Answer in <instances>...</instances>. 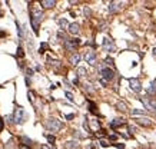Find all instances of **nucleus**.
I'll use <instances>...</instances> for the list:
<instances>
[{
	"label": "nucleus",
	"mask_w": 156,
	"mask_h": 149,
	"mask_svg": "<svg viewBox=\"0 0 156 149\" xmlns=\"http://www.w3.org/2000/svg\"><path fill=\"white\" fill-rule=\"evenodd\" d=\"M43 20V12L40 10H32L30 12V25H32L33 32L39 34V23Z\"/></svg>",
	"instance_id": "1"
},
{
	"label": "nucleus",
	"mask_w": 156,
	"mask_h": 149,
	"mask_svg": "<svg viewBox=\"0 0 156 149\" xmlns=\"http://www.w3.org/2000/svg\"><path fill=\"white\" fill-rule=\"evenodd\" d=\"M46 128L49 131H52V132H59V131H62L65 128V123L62 121L56 119V118H49L46 121Z\"/></svg>",
	"instance_id": "2"
},
{
	"label": "nucleus",
	"mask_w": 156,
	"mask_h": 149,
	"mask_svg": "<svg viewBox=\"0 0 156 149\" xmlns=\"http://www.w3.org/2000/svg\"><path fill=\"white\" fill-rule=\"evenodd\" d=\"M27 121V113L23 108H16L15 109V113H13V123L16 125H23Z\"/></svg>",
	"instance_id": "3"
},
{
	"label": "nucleus",
	"mask_w": 156,
	"mask_h": 149,
	"mask_svg": "<svg viewBox=\"0 0 156 149\" xmlns=\"http://www.w3.org/2000/svg\"><path fill=\"white\" fill-rule=\"evenodd\" d=\"M99 72H100V76L105 82H110L115 79V70L110 69V67H106V66H100L99 67Z\"/></svg>",
	"instance_id": "4"
},
{
	"label": "nucleus",
	"mask_w": 156,
	"mask_h": 149,
	"mask_svg": "<svg viewBox=\"0 0 156 149\" xmlns=\"http://www.w3.org/2000/svg\"><path fill=\"white\" fill-rule=\"evenodd\" d=\"M140 102L143 103V106L146 108V110L156 113V99L155 98H140Z\"/></svg>",
	"instance_id": "5"
},
{
	"label": "nucleus",
	"mask_w": 156,
	"mask_h": 149,
	"mask_svg": "<svg viewBox=\"0 0 156 149\" xmlns=\"http://www.w3.org/2000/svg\"><path fill=\"white\" fill-rule=\"evenodd\" d=\"M63 45H65V49L67 52H74V49L80 45V39H69V37H66V40H63Z\"/></svg>",
	"instance_id": "6"
},
{
	"label": "nucleus",
	"mask_w": 156,
	"mask_h": 149,
	"mask_svg": "<svg viewBox=\"0 0 156 149\" xmlns=\"http://www.w3.org/2000/svg\"><path fill=\"white\" fill-rule=\"evenodd\" d=\"M85 60H86V63H89L90 66H95L96 65V60H98V56H96V52H93V50H87L86 53H85Z\"/></svg>",
	"instance_id": "7"
},
{
	"label": "nucleus",
	"mask_w": 156,
	"mask_h": 149,
	"mask_svg": "<svg viewBox=\"0 0 156 149\" xmlns=\"http://www.w3.org/2000/svg\"><path fill=\"white\" fill-rule=\"evenodd\" d=\"M102 46H103V49H105V52H115L116 50V45L115 42L112 40L110 37H105L103 39V43H102Z\"/></svg>",
	"instance_id": "8"
},
{
	"label": "nucleus",
	"mask_w": 156,
	"mask_h": 149,
	"mask_svg": "<svg viewBox=\"0 0 156 149\" xmlns=\"http://www.w3.org/2000/svg\"><path fill=\"white\" fill-rule=\"evenodd\" d=\"M129 86H130L132 91L136 92V93H140V91H142L140 80H139V79H136V77H132V79H129Z\"/></svg>",
	"instance_id": "9"
},
{
	"label": "nucleus",
	"mask_w": 156,
	"mask_h": 149,
	"mask_svg": "<svg viewBox=\"0 0 156 149\" xmlns=\"http://www.w3.org/2000/svg\"><path fill=\"white\" fill-rule=\"evenodd\" d=\"M122 1H110L109 3V6H107V12L109 13H116V12H119L120 9H122Z\"/></svg>",
	"instance_id": "10"
},
{
	"label": "nucleus",
	"mask_w": 156,
	"mask_h": 149,
	"mask_svg": "<svg viewBox=\"0 0 156 149\" xmlns=\"http://www.w3.org/2000/svg\"><path fill=\"white\" fill-rule=\"evenodd\" d=\"M133 121L138 125H140V126H146V128H148V126H152V123H153V121H152L150 118H143V116H142V118H136V119H133Z\"/></svg>",
	"instance_id": "11"
},
{
	"label": "nucleus",
	"mask_w": 156,
	"mask_h": 149,
	"mask_svg": "<svg viewBox=\"0 0 156 149\" xmlns=\"http://www.w3.org/2000/svg\"><path fill=\"white\" fill-rule=\"evenodd\" d=\"M109 125H110V128H112V129H117V128H120V126L126 125V121H125L123 118H116V119H113V121H112Z\"/></svg>",
	"instance_id": "12"
},
{
	"label": "nucleus",
	"mask_w": 156,
	"mask_h": 149,
	"mask_svg": "<svg viewBox=\"0 0 156 149\" xmlns=\"http://www.w3.org/2000/svg\"><path fill=\"white\" fill-rule=\"evenodd\" d=\"M67 30H69L70 34H79L80 33V25L79 23H72V25H69Z\"/></svg>",
	"instance_id": "13"
},
{
	"label": "nucleus",
	"mask_w": 156,
	"mask_h": 149,
	"mask_svg": "<svg viewBox=\"0 0 156 149\" xmlns=\"http://www.w3.org/2000/svg\"><path fill=\"white\" fill-rule=\"evenodd\" d=\"M80 59H82V56H80L77 52H74V53H72V56H70V63H72L73 66H76V65L80 62Z\"/></svg>",
	"instance_id": "14"
},
{
	"label": "nucleus",
	"mask_w": 156,
	"mask_h": 149,
	"mask_svg": "<svg viewBox=\"0 0 156 149\" xmlns=\"http://www.w3.org/2000/svg\"><path fill=\"white\" fill-rule=\"evenodd\" d=\"M40 4L44 9H52V7H55V6H56V1H55V0H42Z\"/></svg>",
	"instance_id": "15"
},
{
	"label": "nucleus",
	"mask_w": 156,
	"mask_h": 149,
	"mask_svg": "<svg viewBox=\"0 0 156 149\" xmlns=\"http://www.w3.org/2000/svg\"><path fill=\"white\" fill-rule=\"evenodd\" d=\"M87 105H89V112L93 113V115H98V106H96V103L87 99Z\"/></svg>",
	"instance_id": "16"
},
{
	"label": "nucleus",
	"mask_w": 156,
	"mask_h": 149,
	"mask_svg": "<svg viewBox=\"0 0 156 149\" xmlns=\"http://www.w3.org/2000/svg\"><path fill=\"white\" fill-rule=\"evenodd\" d=\"M79 146V142L77 141H67L65 143V148L66 149H76Z\"/></svg>",
	"instance_id": "17"
},
{
	"label": "nucleus",
	"mask_w": 156,
	"mask_h": 149,
	"mask_svg": "<svg viewBox=\"0 0 156 149\" xmlns=\"http://www.w3.org/2000/svg\"><path fill=\"white\" fill-rule=\"evenodd\" d=\"M148 93L149 95H152V96H155L156 95V79H153V80L150 82V86H149V89H148Z\"/></svg>",
	"instance_id": "18"
},
{
	"label": "nucleus",
	"mask_w": 156,
	"mask_h": 149,
	"mask_svg": "<svg viewBox=\"0 0 156 149\" xmlns=\"http://www.w3.org/2000/svg\"><path fill=\"white\" fill-rule=\"evenodd\" d=\"M116 109H117V110H122V112H126V110H128V105H126L125 102H122V100H119V102L116 103Z\"/></svg>",
	"instance_id": "19"
},
{
	"label": "nucleus",
	"mask_w": 156,
	"mask_h": 149,
	"mask_svg": "<svg viewBox=\"0 0 156 149\" xmlns=\"http://www.w3.org/2000/svg\"><path fill=\"white\" fill-rule=\"evenodd\" d=\"M20 141L23 143V146H29V148H30V145L33 143V141L30 138H27V136H20Z\"/></svg>",
	"instance_id": "20"
},
{
	"label": "nucleus",
	"mask_w": 156,
	"mask_h": 149,
	"mask_svg": "<svg viewBox=\"0 0 156 149\" xmlns=\"http://www.w3.org/2000/svg\"><path fill=\"white\" fill-rule=\"evenodd\" d=\"M58 25L60 26V29H67L69 27V22L62 17V19H58Z\"/></svg>",
	"instance_id": "21"
},
{
	"label": "nucleus",
	"mask_w": 156,
	"mask_h": 149,
	"mask_svg": "<svg viewBox=\"0 0 156 149\" xmlns=\"http://www.w3.org/2000/svg\"><path fill=\"white\" fill-rule=\"evenodd\" d=\"M132 115H142V116H145V115H146V110H143V109H132Z\"/></svg>",
	"instance_id": "22"
},
{
	"label": "nucleus",
	"mask_w": 156,
	"mask_h": 149,
	"mask_svg": "<svg viewBox=\"0 0 156 149\" xmlns=\"http://www.w3.org/2000/svg\"><path fill=\"white\" fill-rule=\"evenodd\" d=\"M86 74H87V72H86L85 67H77V77H83Z\"/></svg>",
	"instance_id": "23"
},
{
	"label": "nucleus",
	"mask_w": 156,
	"mask_h": 149,
	"mask_svg": "<svg viewBox=\"0 0 156 149\" xmlns=\"http://www.w3.org/2000/svg\"><path fill=\"white\" fill-rule=\"evenodd\" d=\"M44 138L50 142V143H55L56 142V136H53V135H49V133H44Z\"/></svg>",
	"instance_id": "24"
},
{
	"label": "nucleus",
	"mask_w": 156,
	"mask_h": 149,
	"mask_svg": "<svg viewBox=\"0 0 156 149\" xmlns=\"http://www.w3.org/2000/svg\"><path fill=\"white\" fill-rule=\"evenodd\" d=\"M99 145H100L102 148H107V146H112V143H109V142L105 141V139H100V141H99Z\"/></svg>",
	"instance_id": "25"
},
{
	"label": "nucleus",
	"mask_w": 156,
	"mask_h": 149,
	"mask_svg": "<svg viewBox=\"0 0 156 149\" xmlns=\"http://www.w3.org/2000/svg\"><path fill=\"white\" fill-rule=\"evenodd\" d=\"M16 56H17V58H25V52H23V47H22V46H19V47H17Z\"/></svg>",
	"instance_id": "26"
},
{
	"label": "nucleus",
	"mask_w": 156,
	"mask_h": 149,
	"mask_svg": "<svg viewBox=\"0 0 156 149\" xmlns=\"http://www.w3.org/2000/svg\"><path fill=\"white\" fill-rule=\"evenodd\" d=\"M47 47H49V45H47V43H42L40 47H39V53H40V55H43V53H44V50L47 49Z\"/></svg>",
	"instance_id": "27"
},
{
	"label": "nucleus",
	"mask_w": 156,
	"mask_h": 149,
	"mask_svg": "<svg viewBox=\"0 0 156 149\" xmlns=\"http://www.w3.org/2000/svg\"><path fill=\"white\" fill-rule=\"evenodd\" d=\"M103 63L106 65V67H109V66H113V59H112V58H109V56H107V58L105 59V62H103Z\"/></svg>",
	"instance_id": "28"
},
{
	"label": "nucleus",
	"mask_w": 156,
	"mask_h": 149,
	"mask_svg": "<svg viewBox=\"0 0 156 149\" xmlns=\"http://www.w3.org/2000/svg\"><path fill=\"white\" fill-rule=\"evenodd\" d=\"M83 15H85V17H90L92 16V10L86 6V7L83 9Z\"/></svg>",
	"instance_id": "29"
},
{
	"label": "nucleus",
	"mask_w": 156,
	"mask_h": 149,
	"mask_svg": "<svg viewBox=\"0 0 156 149\" xmlns=\"http://www.w3.org/2000/svg\"><path fill=\"white\" fill-rule=\"evenodd\" d=\"M128 132H129V135H133V133L136 132V128L135 126H132V125H128Z\"/></svg>",
	"instance_id": "30"
},
{
	"label": "nucleus",
	"mask_w": 156,
	"mask_h": 149,
	"mask_svg": "<svg viewBox=\"0 0 156 149\" xmlns=\"http://www.w3.org/2000/svg\"><path fill=\"white\" fill-rule=\"evenodd\" d=\"M33 74H34V70L30 69V67H27V69H26V76H27V77H32Z\"/></svg>",
	"instance_id": "31"
},
{
	"label": "nucleus",
	"mask_w": 156,
	"mask_h": 149,
	"mask_svg": "<svg viewBox=\"0 0 156 149\" xmlns=\"http://www.w3.org/2000/svg\"><path fill=\"white\" fill-rule=\"evenodd\" d=\"M73 136L79 138V139H80V138H85V135H83V133H80L79 131H73Z\"/></svg>",
	"instance_id": "32"
},
{
	"label": "nucleus",
	"mask_w": 156,
	"mask_h": 149,
	"mask_svg": "<svg viewBox=\"0 0 156 149\" xmlns=\"http://www.w3.org/2000/svg\"><path fill=\"white\" fill-rule=\"evenodd\" d=\"M65 95H66V98H67V99L70 100V102H74V98H73V95H72V93H70V92H66Z\"/></svg>",
	"instance_id": "33"
},
{
	"label": "nucleus",
	"mask_w": 156,
	"mask_h": 149,
	"mask_svg": "<svg viewBox=\"0 0 156 149\" xmlns=\"http://www.w3.org/2000/svg\"><path fill=\"white\" fill-rule=\"evenodd\" d=\"M3 128H4V118L0 116V132L3 131Z\"/></svg>",
	"instance_id": "34"
},
{
	"label": "nucleus",
	"mask_w": 156,
	"mask_h": 149,
	"mask_svg": "<svg viewBox=\"0 0 156 149\" xmlns=\"http://www.w3.org/2000/svg\"><path fill=\"white\" fill-rule=\"evenodd\" d=\"M112 146H116L117 149H125V145H123V143H112Z\"/></svg>",
	"instance_id": "35"
},
{
	"label": "nucleus",
	"mask_w": 156,
	"mask_h": 149,
	"mask_svg": "<svg viewBox=\"0 0 156 149\" xmlns=\"http://www.w3.org/2000/svg\"><path fill=\"white\" fill-rule=\"evenodd\" d=\"M86 46H92V47H96V43L95 42H86Z\"/></svg>",
	"instance_id": "36"
},
{
	"label": "nucleus",
	"mask_w": 156,
	"mask_h": 149,
	"mask_svg": "<svg viewBox=\"0 0 156 149\" xmlns=\"http://www.w3.org/2000/svg\"><path fill=\"white\" fill-rule=\"evenodd\" d=\"M6 121H7V122H10V123H13V115L6 116Z\"/></svg>",
	"instance_id": "37"
},
{
	"label": "nucleus",
	"mask_w": 156,
	"mask_h": 149,
	"mask_svg": "<svg viewBox=\"0 0 156 149\" xmlns=\"http://www.w3.org/2000/svg\"><path fill=\"white\" fill-rule=\"evenodd\" d=\"M106 23H102V25L99 26V30H106Z\"/></svg>",
	"instance_id": "38"
},
{
	"label": "nucleus",
	"mask_w": 156,
	"mask_h": 149,
	"mask_svg": "<svg viewBox=\"0 0 156 149\" xmlns=\"http://www.w3.org/2000/svg\"><path fill=\"white\" fill-rule=\"evenodd\" d=\"M85 89L87 92H93V88H90V85H85Z\"/></svg>",
	"instance_id": "39"
},
{
	"label": "nucleus",
	"mask_w": 156,
	"mask_h": 149,
	"mask_svg": "<svg viewBox=\"0 0 156 149\" xmlns=\"http://www.w3.org/2000/svg\"><path fill=\"white\" fill-rule=\"evenodd\" d=\"M109 139H110V141H115V139H117V135H110Z\"/></svg>",
	"instance_id": "40"
},
{
	"label": "nucleus",
	"mask_w": 156,
	"mask_h": 149,
	"mask_svg": "<svg viewBox=\"0 0 156 149\" xmlns=\"http://www.w3.org/2000/svg\"><path fill=\"white\" fill-rule=\"evenodd\" d=\"M6 36H7L6 32H1V30H0V37H6Z\"/></svg>",
	"instance_id": "41"
},
{
	"label": "nucleus",
	"mask_w": 156,
	"mask_h": 149,
	"mask_svg": "<svg viewBox=\"0 0 156 149\" xmlns=\"http://www.w3.org/2000/svg\"><path fill=\"white\" fill-rule=\"evenodd\" d=\"M40 149H52V148H50L49 145H42V146H40Z\"/></svg>",
	"instance_id": "42"
},
{
	"label": "nucleus",
	"mask_w": 156,
	"mask_h": 149,
	"mask_svg": "<svg viewBox=\"0 0 156 149\" xmlns=\"http://www.w3.org/2000/svg\"><path fill=\"white\" fill-rule=\"evenodd\" d=\"M73 118H74L73 113H70V115H66V119H73Z\"/></svg>",
	"instance_id": "43"
},
{
	"label": "nucleus",
	"mask_w": 156,
	"mask_h": 149,
	"mask_svg": "<svg viewBox=\"0 0 156 149\" xmlns=\"http://www.w3.org/2000/svg\"><path fill=\"white\" fill-rule=\"evenodd\" d=\"M73 85H79V77H76L73 80Z\"/></svg>",
	"instance_id": "44"
},
{
	"label": "nucleus",
	"mask_w": 156,
	"mask_h": 149,
	"mask_svg": "<svg viewBox=\"0 0 156 149\" xmlns=\"http://www.w3.org/2000/svg\"><path fill=\"white\" fill-rule=\"evenodd\" d=\"M19 149H30V148H29V146H23V145H22V146H20Z\"/></svg>",
	"instance_id": "45"
},
{
	"label": "nucleus",
	"mask_w": 156,
	"mask_h": 149,
	"mask_svg": "<svg viewBox=\"0 0 156 149\" xmlns=\"http://www.w3.org/2000/svg\"><path fill=\"white\" fill-rule=\"evenodd\" d=\"M153 55H155V56H156V47H155V49H153Z\"/></svg>",
	"instance_id": "46"
},
{
	"label": "nucleus",
	"mask_w": 156,
	"mask_h": 149,
	"mask_svg": "<svg viewBox=\"0 0 156 149\" xmlns=\"http://www.w3.org/2000/svg\"><path fill=\"white\" fill-rule=\"evenodd\" d=\"M0 16H3V12H0Z\"/></svg>",
	"instance_id": "47"
}]
</instances>
